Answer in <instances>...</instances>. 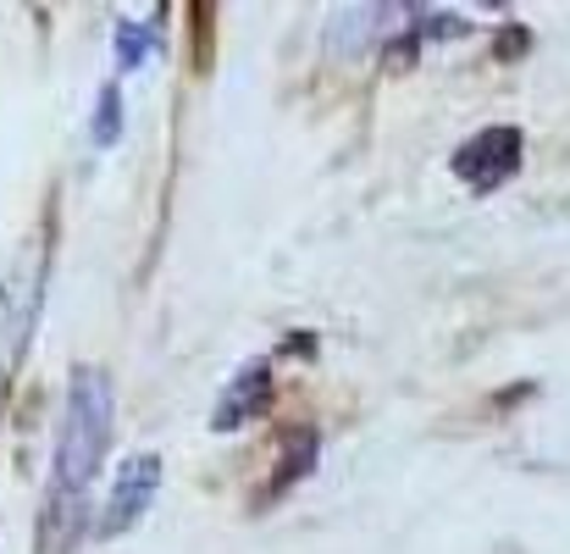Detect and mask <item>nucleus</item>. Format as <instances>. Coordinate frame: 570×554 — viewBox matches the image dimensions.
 Here are the masks:
<instances>
[{
  "instance_id": "obj_1",
  "label": "nucleus",
  "mask_w": 570,
  "mask_h": 554,
  "mask_svg": "<svg viewBox=\"0 0 570 554\" xmlns=\"http://www.w3.org/2000/svg\"><path fill=\"white\" fill-rule=\"evenodd\" d=\"M111 416H117V399H111L106 371L78 367L72 388H67V405H61V421H56L50 488H45V516H39L33 554H67L78 544L83 516H89V494H95V477H100V460H106V444H111Z\"/></svg>"
},
{
  "instance_id": "obj_2",
  "label": "nucleus",
  "mask_w": 570,
  "mask_h": 554,
  "mask_svg": "<svg viewBox=\"0 0 570 554\" xmlns=\"http://www.w3.org/2000/svg\"><path fill=\"white\" fill-rule=\"evenodd\" d=\"M521 156H527V134L504 123V128L471 134V139L454 150V173H460V184H471V188H499L515 178Z\"/></svg>"
},
{
  "instance_id": "obj_3",
  "label": "nucleus",
  "mask_w": 570,
  "mask_h": 554,
  "mask_svg": "<svg viewBox=\"0 0 570 554\" xmlns=\"http://www.w3.org/2000/svg\"><path fill=\"white\" fill-rule=\"evenodd\" d=\"M156 488H161V460H156V455L122 460V472H117V483H111V494H106V511H100V538L128 533V527L150 511Z\"/></svg>"
},
{
  "instance_id": "obj_4",
  "label": "nucleus",
  "mask_w": 570,
  "mask_h": 554,
  "mask_svg": "<svg viewBox=\"0 0 570 554\" xmlns=\"http://www.w3.org/2000/svg\"><path fill=\"white\" fill-rule=\"evenodd\" d=\"M33 317H39V272L17 266L0 278V382L17 367V356L33 333Z\"/></svg>"
},
{
  "instance_id": "obj_5",
  "label": "nucleus",
  "mask_w": 570,
  "mask_h": 554,
  "mask_svg": "<svg viewBox=\"0 0 570 554\" xmlns=\"http://www.w3.org/2000/svg\"><path fill=\"white\" fill-rule=\"evenodd\" d=\"M399 22H404V11H393V6H344L327 22V50L333 56H361L382 39V28H399Z\"/></svg>"
},
{
  "instance_id": "obj_6",
  "label": "nucleus",
  "mask_w": 570,
  "mask_h": 554,
  "mask_svg": "<svg viewBox=\"0 0 570 554\" xmlns=\"http://www.w3.org/2000/svg\"><path fill=\"white\" fill-rule=\"evenodd\" d=\"M266 382H272L266 361H249V367H244L233 382H227V388H222V399H216V410H210V432H233V427H244V421L261 410Z\"/></svg>"
},
{
  "instance_id": "obj_7",
  "label": "nucleus",
  "mask_w": 570,
  "mask_h": 554,
  "mask_svg": "<svg viewBox=\"0 0 570 554\" xmlns=\"http://www.w3.org/2000/svg\"><path fill=\"white\" fill-rule=\"evenodd\" d=\"M311 466H316V432L311 427H288L283 432V449H277V466H272V488L299 483Z\"/></svg>"
},
{
  "instance_id": "obj_8",
  "label": "nucleus",
  "mask_w": 570,
  "mask_h": 554,
  "mask_svg": "<svg viewBox=\"0 0 570 554\" xmlns=\"http://www.w3.org/2000/svg\"><path fill=\"white\" fill-rule=\"evenodd\" d=\"M156 45H161V33H156L150 22H122V28H117V61H122L128 72H134Z\"/></svg>"
},
{
  "instance_id": "obj_9",
  "label": "nucleus",
  "mask_w": 570,
  "mask_h": 554,
  "mask_svg": "<svg viewBox=\"0 0 570 554\" xmlns=\"http://www.w3.org/2000/svg\"><path fill=\"white\" fill-rule=\"evenodd\" d=\"M117 134H122V89L106 84L95 100V145H117Z\"/></svg>"
}]
</instances>
